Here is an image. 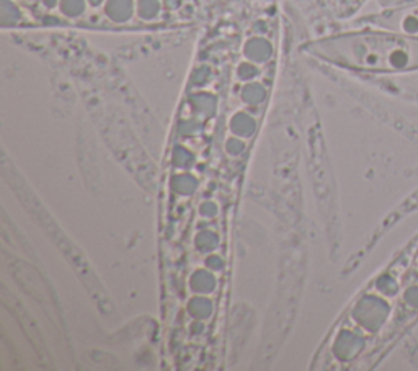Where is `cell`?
I'll return each instance as SVG.
<instances>
[{"instance_id": "cell-1", "label": "cell", "mask_w": 418, "mask_h": 371, "mask_svg": "<svg viewBox=\"0 0 418 371\" xmlns=\"http://www.w3.org/2000/svg\"><path fill=\"white\" fill-rule=\"evenodd\" d=\"M309 53L323 62L368 79L418 76V36L360 25L318 39Z\"/></svg>"}, {"instance_id": "cell-2", "label": "cell", "mask_w": 418, "mask_h": 371, "mask_svg": "<svg viewBox=\"0 0 418 371\" xmlns=\"http://www.w3.org/2000/svg\"><path fill=\"white\" fill-rule=\"evenodd\" d=\"M200 0H4L23 17L34 20L62 18L86 25L128 27L133 20L152 22L162 13L182 12L185 5Z\"/></svg>"}, {"instance_id": "cell-3", "label": "cell", "mask_w": 418, "mask_h": 371, "mask_svg": "<svg viewBox=\"0 0 418 371\" xmlns=\"http://www.w3.org/2000/svg\"><path fill=\"white\" fill-rule=\"evenodd\" d=\"M358 25H370V27L394 29V32L418 36V0L412 4L397 5V7L377 8L376 12L358 18Z\"/></svg>"}, {"instance_id": "cell-4", "label": "cell", "mask_w": 418, "mask_h": 371, "mask_svg": "<svg viewBox=\"0 0 418 371\" xmlns=\"http://www.w3.org/2000/svg\"><path fill=\"white\" fill-rule=\"evenodd\" d=\"M370 0H317L318 7L335 20H348L356 15Z\"/></svg>"}]
</instances>
